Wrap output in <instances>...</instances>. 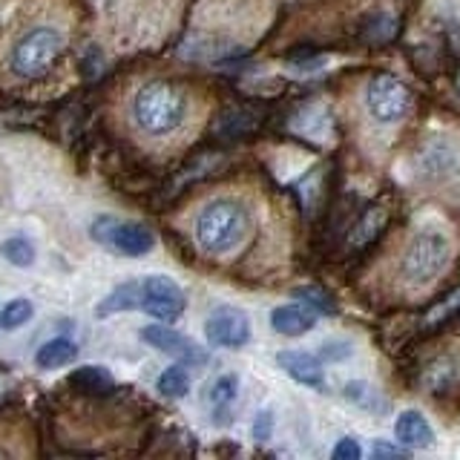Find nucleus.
Masks as SVG:
<instances>
[{"instance_id":"27","label":"nucleus","mask_w":460,"mask_h":460,"mask_svg":"<svg viewBox=\"0 0 460 460\" xmlns=\"http://www.w3.org/2000/svg\"><path fill=\"white\" fill-rule=\"evenodd\" d=\"M320 354H323L325 359H331V363H334V359L351 357V345H349V342H325Z\"/></svg>"},{"instance_id":"10","label":"nucleus","mask_w":460,"mask_h":460,"mask_svg":"<svg viewBox=\"0 0 460 460\" xmlns=\"http://www.w3.org/2000/svg\"><path fill=\"white\" fill-rule=\"evenodd\" d=\"M110 230H101V239L112 244L115 251H121L124 256H144L153 244L155 236L144 225L136 222H107Z\"/></svg>"},{"instance_id":"2","label":"nucleus","mask_w":460,"mask_h":460,"mask_svg":"<svg viewBox=\"0 0 460 460\" xmlns=\"http://www.w3.org/2000/svg\"><path fill=\"white\" fill-rule=\"evenodd\" d=\"M190 119V95L179 84L170 81H144L127 98V127L141 141H170L179 136Z\"/></svg>"},{"instance_id":"17","label":"nucleus","mask_w":460,"mask_h":460,"mask_svg":"<svg viewBox=\"0 0 460 460\" xmlns=\"http://www.w3.org/2000/svg\"><path fill=\"white\" fill-rule=\"evenodd\" d=\"M138 302H141V285H138V282H127V285L119 288V291H112V294L107 296V302L98 308V314L104 316V314H112V311L138 308Z\"/></svg>"},{"instance_id":"11","label":"nucleus","mask_w":460,"mask_h":460,"mask_svg":"<svg viewBox=\"0 0 460 460\" xmlns=\"http://www.w3.org/2000/svg\"><path fill=\"white\" fill-rule=\"evenodd\" d=\"M277 363L285 368L288 377L302 383V385H311V388H323L325 385L320 359H316L314 354H308V351H279Z\"/></svg>"},{"instance_id":"13","label":"nucleus","mask_w":460,"mask_h":460,"mask_svg":"<svg viewBox=\"0 0 460 460\" xmlns=\"http://www.w3.org/2000/svg\"><path fill=\"white\" fill-rule=\"evenodd\" d=\"M270 325L282 337H302L316 325V311H308L302 305H279L270 314Z\"/></svg>"},{"instance_id":"21","label":"nucleus","mask_w":460,"mask_h":460,"mask_svg":"<svg viewBox=\"0 0 460 460\" xmlns=\"http://www.w3.org/2000/svg\"><path fill=\"white\" fill-rule=\"evenodd\" d=\"M457 311H460V288H457V291H452L446 299H440L438 305L426 314L423 325H426V328H440L443 323H449V316L457 314Z\"/></svg>"},{"instance_id":"5","label":"nucleus","mask_w":460,"mask_h":460,"mask_svg":"<svg viewBox=\"0 0 460 460\" xmlns=\"http://www.w3.org/2000/svg\"><path fill=\"white\" fill-rule=\"evenodd\" d=\"M366 104L380 124H397L411 112V93L394 75H374L366 86Z\"/></svg>"},{"instance_id":"29","label":"nucleus","mask_w":460,"mask_h":460,"mask_svg":"<svg viewBox=\"0 0 460 460\" xmlns=\"http://www.w3.org/2000/svg\"><path fill=\"white\" fill-rule=\"evenodd\" d=\"M374 455H377V457H400L402 452L400 449H392V446H385V443H377V446H374Z\"/></svg>"},{"instance_id":"4","label":"nucleus","mask_w":460,"mask_h":460,"mask_svg":"<svg viewBox=\"0 0 460 460\" xmlns=\"http://www.w3.org/2000/svg\"><path fill=\"white\" fill-rule=\"evenodd\" d=\"M449 253H452L449 239L443 234H435V230H426V234L414 236L406 253H402V262H400L402 277L414 285L435 279L446 268V262H449Z\"/></svg>"},{"instance_id":"18","label":"nucleus","mask_w":460,"mask_h":460,"mask_svg":"<svg viewBox=\"0 0 460 460\" xmlns=\"http://www.w3.org/2000/svg\"><path fill=\"white\" fill-rule=\"evenodd\" d=\"M457 377H460L457 359L443 357V359H438V363L426 371V385L438 388V392H446V388H449L452 383H457Z\"/></svg>"},{"instance_id":"19","label":"nucleus","mask_w":460,"mask_h":460,"mask_svg":"<svg viewBox=\"0 0 460 460\" xmlns=\"http://www.w3.org/2000/svg\"><path fill=\"white\" fill-rule=\"evenodd\" d=\"M155 388L167 397H184L187 392H190V377H187L184 366H172L162 374V377H158Z\"/></svg>"},{"instance_id":"7","label":"nucleus","mask_w":460,"mask_h":460,"mask_svg":"<svg viewBox=\"0 0 460 460\" xmlns=\"http://www.w3.org/2000/svg\"><path fill=\"white\" fill-rule=\"evenodd\" d=\"M141 285V302L138 308H144L150 316L162 323H176L184 311V291L167 279V277H147Z\"/></svg>"},{"instance_id":"25","label":"nucleus","mask_w":460,"mask_h":460,"mask_svg":"<svg viewBox=\"0 0 460 460\" xmlns=\"http://www.w3.org/2000/svg\"><path fill=\"white\" fill-rule=\"evenodd\" d=\"M294 296H299L311 311H320V314H337V305L334 299H331L328 294H323L320 288H296Z\"/></svg>"},{"instance_id":"12","label":"nucleus","mask_w":460,"mask_h":460,"mask_svg":"<svg viewBox=\"0 0 460 460\" xmlns=\"http://www.w3.org/2000/svg\"><path fill=\"white\" fill-rule=\"evenodd\" d=\"M394 438L406 446V449H426L435 443V429L429 426V420L420 411H402L394 423Z\"/></svg>"},{"instance_id":"28","label":"nucleus","mask_w":460,"mask_h":460,"mask_svg":"<svg viewBox=\"0 0 460 460\" xmlns=\"http://www.w3.org/2000/svg\"><path fill=\"white\" fill-rule=\"evenodd\" d=\"M270 426H273V417H270V411H262L256 417V426H253V435L259 438V440H265L268 435H270Z\"/></svg>"},{"instance_id":"1","label":"nucleus","mask_w":460,"mask_h":460,"mask_svg":"<svg viewBox=\"0 0 460 460\" xmlns=\"http://www.w3.org/2000/svg\"><path fill=\"white\" fill-rule=\"evenodd\" d=\"M66 55V26L61 21H52L49 14L29 18L26 23L14 26L6 40L4 69L12 81L35 84L47 78L49 72L61 64Z\"/></svg>"},{"instance_id":"8","label":"nucleus","mask_w":460,"mask_h":460,"mask_svg":"<svg viewBox=\"0 0 460 460\" xmlns=\"http://www.w3.org/2000/svg\"><path fill=\"white\" fill-rule=\"evenodd\" d=\"M205 334H208V342L222 345V349H242V345L251 340V320L244 311L234 305H222L208 316Z\"/></svg>"},{"instance_id":"26","label":"nucleus","mask_w":460,"mask_h":460,"mask_svg":"<svg viewBox=\"0 0 460 460\" xmlns=\"http://www.w3.org/2000/svg\"><path fill=\"white\" fill-rule=\"evenodd\" d=\"M334 460H359V455H363V449H359V443L354 438H342L337 446H334Z\"/></svg>"},{"instance_id":"24","label":"nucleus","mask_w":460,"mask_h":460,"mask_svg":"<svg viewBox=\"0 0 460 460\" xmlns=\"http://www.w3.org/2000/svg\"><path fill=\"white\" fill-rule=\"evenodd\" d=\"M0 251H4V256L18 268H26V265L35 262V251L26 239H9V242H4V248Z\"/></svg>"},{"instance_id":"16","label":"nucleus","mask_w":460,"mask_h":460,"mask_svg":"<svg viewBox=\"0 0 460 460\" xmlns=\"http://www.w3.org/2000/svg\"><path fill=\"white\" fill-rule=\"evenodd\" d=\"M69 383L75 388H84V392H110L112 388V377L107 374V368H101V366H86L75 371L69 377Z\"/></svg>"},{"instance_id":"23","label":"nucleus","mask_w":460,"mask_h":460,"mask_svg":"<svg viewBox=\"0 0 460 460\" xmlns=\"http://www.w3.org/2000/svg\"><path fill=\"white\" fill-rule=\"evenodd\" d=\"M236 388H239V380L234 377V374H225V377H219L213 383L210 388V402L216 409H225L230 406V402L236 400Z\"/></svg>"},{"instance_id":"22","label":"nucleus","mask_w":460,"mask_h":460,"mask_svg":"<svg viewBox=\"0 0 460 460\" xmlns=\"http://www.w3.org/2000/svg\"><path fill=\"white\" fill-rule=\"evenodd\" d=\"M29 316H32V305H29V299H12L9 305L0 311V328L14 331V328H21L23 323H29Z\"/></svg>"},{"instance_id":"3","label":"nucleus","mask_w":460,"mask_h":460,"mask_svg":"<svg viewBox=\"0 0 460 460\" xmlns=\"http://www.w3.org/2000/svg\"><path fill=\"white\" fill-rule=\"evenodd\" d=\"M251 230V216L234 199H216L196 216L193 239L205 253L222 256L236 251Z\"/></svg>"},{"instance_id":"6","label":"nucleus","mask_w":460,"mask_h":460,"mask_svg":"<svg viewBox=\"0 0 460 460\" xmlns=\"http://www.w3.org/2000/svg\"><path fill=\"white\" fill-rule=\"evenodd\" d=\"M414 167L426 181H449L460 176V144L449 136H435L423 141L414 155Z\"/></svg>"},{"instance_id":"15","label":"nucleus","mask_w":460,"mask_h":460,"mask_svg":"<svg viewBox=\"0 0 460 460\" xmlns=\"http://www.w3.org/2000/svg\"><path fill=\"white\" fill-rule=\"evenodd\" d=\"M75 357H78L75 342L58 337V340H49L47 345H40V351L35 354V363L38 368H61V366L75 363Z\"/></svg>"},{"instance_id":"20","label":"nucleus","mask_w":460,"mask_h":460,"mask_svg":"<svg viewBox=\"0 0 460 460\" xmlns=\"http://www.w3.org/2000/svg\"><path fill=\"white\" fill-rule=\"evenodd\" d=\"M345 397H349L351 402H357V406H363V409H368V411H380V409H385V400L374 392V388L368 385V383H349L345 385Z\"/></svg>"},{"instance_id":"14","label":"nucleus","mask_w":460,"mask_h":460,"mask_svg":"<svg viewBox=\"0 0 460 460\" xmlns=\"http://www.w3.org/2000/svg\"><path fill=\"white\" fill-rule=\"evenodd\" d=\"M383 225H385V208H380V205H371V208H366V213L359 216L357 225L351 227L349 244H351L354 251H363V248H368V244L380 236Z\"/></svg>"},{"instance_id":"9","label":"nucleus","mask_w":460,"mask_h":460,"mask_svg":"<svg viewBox=\"0 0 460 460\" xmlns=\"http://www.w3.org/2000/svg\"><path fill=\"white\" fill-rule=\"evenodd\" d=\"M141 340L147 345H153V349H158V351L181 359V363H190V366L208 363V354L201 351L190 337H184V334H179V331H172L167 325H147L141 331Z\"/></svg>"}]
</instances>
